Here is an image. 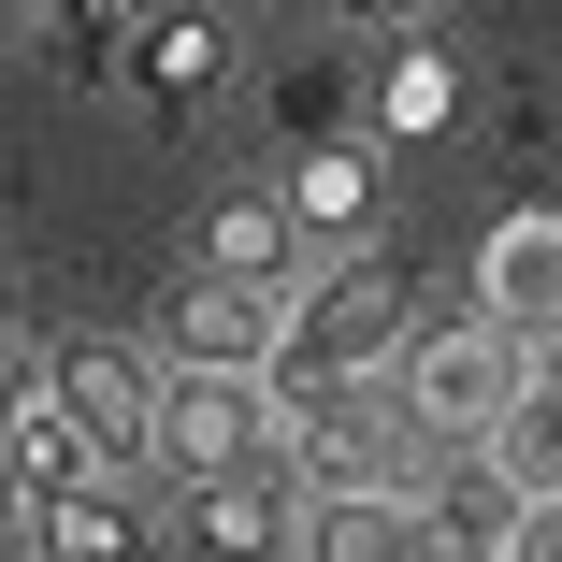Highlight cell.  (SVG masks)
I'll list each match as a JSON object with an SVG mask.
<instances>
[{
  "label": "cell",
  "instance_id": "cell-11",
  "mask_svg": "<svg viewBox=\"0 0 562 562\" xmlns=\"http://www.w3.org/2000/svg\"><path fill=\"white\" fill-rule=\"evenodd\" d=\"M0 476L15 491H72V476H116V462L87 447V418L58 404V375H15L0 390Z\"/></svg>",
  "mask_w": 562,
  "mask_h": 562
},
{
  "label": "cell",
  "instance_id": "cell-9",
  "mask_svg": "<svg viewBox=\"0 0 562 562\" xmlns=\"http://www.w3.org/2000/svg\"><path fill=\"white\" fill-rule=\"evenodd\" d=\"M44 562H159V533H145V505H131V476H72V491H30V519H15Z\"/></svg>",
  "mask_w": 562,
  "mask_h": 562
},
{
  "label": "cell",
  "instance_id": "cell-3",
  "mask_svg": "<svg viewBox=\"0 0 562 562\" xmlns=\"http://www.w3.org/2000/svg\"><path fill=\"white\" fill-rule=\"evenodd\" d=\"M232 462H289V404L260 361H173L159 375V476H232Z\"/></svg>",
  "mask_w": 562,
  "mask_h": 562
},
{
  "label": "cell",
  "instance_id": "cell-13",
  "mask_svg": "<svg viewBox=\"0 0 562 562\" xmlns=\"http://www.w3.org/2000/svg\"><path fill=\"white\" fill-rule=\"evenodd\" d=\"M159 331H173V361H260V375H274L289 303H274V289H246V274H202V289H188Z\"/></svg>",
  "mask_w": 562,
  "mask_h": 562
},
{
  "label": "cell",
  "instance_id": "cell-17",
  "mask_svg": "<svg viewBox=\"0 0 562 562\" xmlns=\"http://www.w3.org/2000/svg\"><path fill=\"white\" fill-rule=\"evenodd\" d=\"M145 30V0H58V44H72V72H116V44Z\"/></svg>",
  "mask_w": 562,
  "mask_h": 562
},
{
  "label": "cell",
  "instance_id": "cell-1",
  "mask_svg": "<svg viewBox=\"0 0 562 562\" xmlns=\"http://www.w3.org/2000/svg\"><path fill=\"white\" fill-rule=\"evenodd\" d=\"M404 274L390 260H361V246H331L303 289H289V331H274V404H303V390H390L404 375Z\"/></svg>",
  "mask_w": 562,
  "mask_h": 562
},
{
  "label": "cell",
  "instance_id": "cell-14",
  "mask_svg": "<svg viewBox=\"0 0 562 562\" xmlns=\"http://www.w3.org/2000/svg\"><path fill=\"white\" fill-rule=\"evenodd\" d=\"M289 202H303V232H317V246H375L390 173H375V145H303V159H289Z\"/></svg>",
  "mask_w": 562,
  "mask_h": 562
},
{
  "label": "cell",
  "instance_id": "cell-2",
  "mask_svg": "<svg viewBox=\"0 0 562 562\" xmlns=\"http://www.w3.org/2000/svg\"><path fill=\"white\" fill-rule=\"evenodd\" d=\"M548 375V331H505V317H447V331H404V418L432 432V447H491L505 432V404Z\"/></svg>",
  "mask_w": 562,
  "mask_h": 562
},
{
  "label": "cell",
  "instance_id": "cell-5",
  "mask_svg": "<svg viewBox=\"0 0 562 562\" xmlns=\"http://www.w3.org/2000/svg\"><path fill=\"white\" fill-rule=\"evenodd\" d=\"M116 72H131V101L159 131H188L216 87H232V15H202V0H145V30L116 44Z\"/></svg>",
  "mask_w": 562,
  "mask_h": 562
},
{
  "label": "cell",
  "instance_id": "cell-7",
  "mask_svg": "<svg viewBox=\"0 0 562 562\" xmlns=\"http://www.w3.org/2000/svg\"><path fill=\"white\" fill-rule=\"evenodd\" d=\"M418 519H432V562H519L533 491L491 462V447H447V462H432V491H418Z\"/></svg>",
  "mask_w": 562,
  "mask_h": 562
},
{
  "label": "cell",
  "instance_id": "cell-20",
  "mask_svg": "<svg viewBox=\"0 0 562 562\" xmlns=\"http://www.w3.org/2000/svg\"><path fill=\"white\" fill-rule=\"evenodd\" d=\"M375 15H404V0H375Z\"/></svg>",
  "mask_w": 562,
  "mask_h": 562
},
{
  "label": "cell",
  "instance_id": "cell-4",
  "mask_svg": "<svg viewBox=\"0 0 562 562\" xmlns=\"http://www.w3.org/2000/svg\"><path fill=\"white\" fill-rule=\"evenodd\" d=\"M44 375L116 476H159V361H131L116 331H44Z\"/></svg>",
  "mask_w": 562,
  "mask_h": 562
},
{
  "label": "cell",
  "instance_id": "cell-19",
  "mask_svg": "<svg viewBox=\"0 0 562 562\" xmlns=\"http://www.w3.org/2000/svg\"><path fill=\"white\" fill-rule=\"evenodd\" d=\"M15 331H30V303H15V260H0V361H15Z\"/></svg>",
  "mask_w": 562,
  "mask_h": 562
},
{
  "label": "cell",
  "instance_id": "cell-8",
  "mask_svg": "<svg viewBox=\"0 0 562 562\" xmlns=\"http://www.w3.org/2000/svg\"><path fill=\"white\" fill-rule=\"evenodd\" d=\"M202 274H246V289H274V303H289V289L317 274L303 202H289V188H232V202L202 216Z\"/></svg>",
  "mask_w": 562,
  "mask_h": 562
},
{
  "label": "cell",
  "instance_id": "cell-18",
  "mask_svg": "<svg viewBox=\"0 0 562 562\" xmlns=\"http://www.w3.org/2000/svg\"><path fill=\"white\" fill-rule=\"evenodd\" d=\"M519 562H562V505H533V533H519Z\"/></svg>",
  "mask_w": 562,
  "mask_h": 562
},
{
  "label": "cell",
  "instance_id": "cell-10",
  "mask_svg": "<svg viewBox=\"0 0 562 562\" xmlns=\"http://www.w3.org/2000/svg\"><path fill=\"white\" fill-rule=\"evenodd\" d=\"M476 317L505 331H562V216H491V246H476Z\"/></svg>",
  "mask_w": 562,
  "mask_h": 562
},
{
  "label": "cell",
  "instance_id": "cell-6",
  "mask_svg": "<svg viewBox=\"0 0 562 562\" xmlns=\"http://www.w3.org/2000/svg\"><path fill=\"white\" fill-rule=\"evenodd\" d=\"M188 548H202V562H303V462L188 476Z\"/></svg>",
  "mask_w": 562,
  "mask_h": 562
},
{
  "label": "cell",
  "instance_id": "cell-12",
  "mask_svg": "<svg viewBox=\"0 0 562 562\" xmlns=\"http://www.w3.org/2000/svg\"><path fill=\"white\" fill-rule=\"evenodd\" d=\"M303 562H432L418 491H303Z\"/></svg>",
  "mask_w": 562,
  "mask_h": 562
},
{
  "label": "cell",
  "instance_id": "cell-16",
  "mask_svg": "<svg viewBox=\"0 0 562 562\" xmlns=\"http://www.w3.org/2000/svg\"><path fill=\"white\" fill-rule=\"evenodd\" d=\"M491 462H505V476H519L533 505H562V361H548V375H533V390L505 404V432H491Z\"/></svg>",
  "mask_w": 562,
  "mask_h": 562
},
{
  "label": "cell",
  "instance_id": "cell-15",
  "mask_svg": "<svg viewBox=\"0 0 562 562\" xmlns=\"http://www.w3.org/2000/svg\"><path fill=\"white\" fill-rule=\"evenodd\" d=\"M361 116H375V145H432L447 116H462V58L447 44H390L375 87H361Z\"/></svg>",
  "mask_w": 562,
  "mask_h": 562
}]
</instances>
